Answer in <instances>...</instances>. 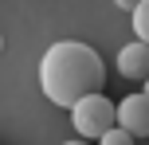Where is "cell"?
<instances>
[{"label":"cell","instance_id":"6da1fadb","mask_svg":"<svg viewBox=\"0 0 149 145\" xmlns=\"http://www.w3.org/2000/svg\"><path fill=\"white\" fill-rule=\"evenodd\" d=\"M39 86H43V98L51 106L71 110L82 94L106 86V63L90 43L59 39L39 59Z\"/></svg>","mask_w":149,"mask_h":145},{"label":"cell","instance_id":"7a4b0ae2","mask_svg":"<svg viewBox=\"0 0 149 145\" xmlns=\"http://www.w3.org/2000/svg\"><path fill=\"white\" fill-rule=\"evenodd\" d=\"M71 126L79 130V137L98 141L110 126H118V102H110L102 90L82 94V98L71 106Z\"/></svg>","mask_w":149,"mask_h":145},{"label":"cell","instance_id":"3957f363","mask_svg":"<svg viewBox=\"0 0 149 145\" xmlns=\"http://www.w3.org/2000/svg\"><path fill=\"white\" fill-rule=\"evenodd\" d=\"M118 126H126L134 137H149V94H126L118 102Z\"/></svg>","mask_w":149,"mask_h":145},{"label":"cell","instance_id":"277c9868","mask_svg":"<svg viewBox=\"0 0 149 145\" xmlns=\"http://www.w3.org/2000/svg\"><path fill=\"white\" fill-rule=\"evenodd\" d=\"M118 75L130 78V83H145L149 78V43L145 39H134L118 51Z\"/></svg>","mask_w":149,"mask_h":145},{"label":"cell","instance_id":"5b68a950","mask_svg":"<svg viewBox=\"0 0 149 145\" xmlns=\"http://www.w3.org/2000/svg\"><path fill=\"white\" fill-rule=\"evenodd\" d=\"M130 16H134V35L149 43V0H137V8Z\"/></svg>","mask_w":149,"mask_h":145},{"label":"cell","instance_id":"8992f818","mask_svg":"<svg viewBox=\"0 0 149 145\" xmlns=\"http://www.w3.org/2000/svg\"><path fill=\"white\" fill-rule=\"evenodd\" d=\"M98 145H137V137L126 130V126H110V130L98 137Z\"/></svg>","mask_w":149,"mask_h":145},{"label":"cell","instance_id":"52a82bcc","mask_svg":"<svg viewBox=\"0 0 149 145\" xmlns=\"http://www.w3.org/2000/svg\"><path fill=\"white\" fill-rule=\"evenodd\" d=\"M114 4H118L122 12H134V8H137V0H114Z\"/></svg>","mask_w":149,"mask_h":145},{"label":"cell","instance_id":"ba28073f","mask_svg":"<svg viewBox=\"0 0 149 145\" xmlns=\"http://www.w3.org/2000/svg\"><path fill=\"white\" fill-rule=\"evenodd\" d=\"M63 145H90V141H86V137H79V141H63Z\"/></svg>","mask_w":149,"mask_h":145},{"label":"cell","instance_id":"9c48e42d","mask_svg":"<svg viewBox=\"0 0 149 145\" xmlns=\"http://www.w3.org/2000/svg\"><path fill=\"white\" fill-rule=\"evenodd\" d=\"M0 51H4V35H0Z\"/></svg>","mask_w":149,"mask_h":145},{"label":"cell","instance_id":"30bf717a","mask_svg":"<svg viewBox=\"0 0 149 145\" xmlns=\"http://www.w3.org/2000/svg\"><path fill=\"white\" fill-rule=\"evenodd\" d=\"M145 94H149V78H145Z\"/></svg>","mask_w":149,"mask_h":145}]
</instances>
